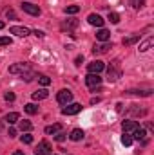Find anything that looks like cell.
Instances as JSON below:
<instances>
[{
    "instance_id": "cell-1",
    "label": "cell",
    "mask_w": 154,
    "mask_h": 155,
    "mask_svg": "<svg viewBox=\"0 0 154 155\" xmlns=\"http://www.w3.org/2000/svg\"><path fill=\"white\" fill-rule=\"evenodd\" d=\"M56 101H58L60 105H67V103H71V101H73V92H71L69 88H62V90L56 94Z\"/></svg>"
},
{
    "instance_id": "cell-2",
    "label": "cell",
    "mask_w": 154,
    "mask_h": 155,
    "mask_svg": "<svg viewBox=\"0 0 154 155\" xmlns=\"http://www.w3.org/2000/svg\"><path fill=\"white\" fill-rule=\"evenodd\" d=\"M29 71H31V65L29 63H15V65L9 67V72L11 74H26Z\"/></svg>"
},
{
    "instance_id": "cell-3",
    "label": "cell",
    "mask_w": 154,
    "mask_h": 155,
    "mask_svg": "<svg viewBox=\"0 0 154 155\" xmlns=\"http://www.w3.org/2000/svg\"><path fill=\"white\" fill-rule=\"evenodd\" d=\"M103 69H105V65H103V61H100V60H94V61H91V63L87 65L89 74H100Z\"/></svg>"
},
{
    "instance_id": "cell-4",
    "label": "cell",
    "mask_w": 154,
    "mask_h": 155,
    "mask_svg": "<svg viewBox=\"0 0 154 155\" xmlns=\"http://www.w3.org/2000/svg\"><path fill=\"white\" fill-rule=\"evenodd\" d=\"M9 33H11V35H16V36H20V38H26V36L31 35V31H29L27 27H22V25H13V27H9Z\"/></svg>"
},
{
    "instance_id": "cell-5",
    "label": "cell",
    "mask_w": 154,
    "mask_h": 155,
    "mask_svg": "<svg viewBox=\"0 0 154 155\" xmlns=\"http://www.w3.org/2000/svg\"><path fill=\"white\" fill-rule=\"evenodd\" d=\"M78 112H82V105L80 103H71V105H67V107L62 108V114L64 116H75Z\"/></svg>"
},
{
    "instance_id": "cell-6",
    "label": "cell",
    "mask_w": 154,
    "mask_h": 155,
    "mask_svg": "<svg viewBox=\"0 0 154 155\" xmlns=\"http://www.w3.org/2000/svg\"><path fill=\"white\" fill-rule=\"evenodd\" d=\"M100 83H102V78L98 76V74H87V78H85V85L91 90L96 88V87H100Z\"/></svg>"
},
{
    "instance_id": "cell-7",
    "label": "cell",
    "mask_w": 154,
    "mask_h": 155,
    "mask_svg": "<svg viewBox=\"0 0 154 155\" xmlns=\"http://www.w3.org/2000/svg\"><path fill=\"white\" fill-rule=\"evenodd\" d=\"M22 9L27 15H31V16H38L40 15V7L35 5V4H31V2H22Z\"/></svg>"
},
{
    "instance_id": "cell-8",
    "label": "cell",
    "mask_w": 154,
    "mask_h": 155,
    "mask_svg": "<svg viewBox=\"0 0 154 155\" xmlns=\"http://www.w3.org/2000/svg\"><path fill=\"white\" fill-rule=\"evenodd\" d=\"M87 22L91 24V25H94V27H103V24H105V20L100 16V15H94V13H91L89 16H87Z\"/></svg>"
},
{
    "instance_id": "cell-9",
    "label": "cell",
    "mask_w": 154,
    "mask_h": 155,
    "mask_svg": "<svg viewBox=\"0 0 154 155\" xmlns=\"http://www.w3.org/2000/svg\"><path fill=\"white\" fill-rule=\"evenodd\" d=\"M138 126H140V124H138L136 121H123V123H121V128H123L125 134H132Z\"/></svg>"
},
{
    "instance_id": "cell-10",
    "label": "cell",
    "mask_w": 154,
    "mask_h": 155,
    "mask_svg": "<svg viewBox=\"0 0 154 155\" xmlns=\"http://www.w3.org/2000/svg\"><path fill=\"white\" fill-rule=\"evenodd\" d=\"M109 49H111V43L103 41V43H100V45H94V47H93V52H94V54H105Z\"/></svg>"
},
{
    "instance_id": "cell-11",
    "label": "cell",
    "mask_w": 154,
    "mask_h": 155,
    "mask_svg": "<svg viewBox=\"0 0 154 155\" xmlns=\"http://www.w3.org/2000/svg\"><path fill=\"white\" fill-rule=\"evenodd\" d=\"M83 135H85V134H83V130H82V128H75V130L71 132L69 139H71V141H75V143H78V141H82V139H83Z\"/></svg>"
},
{
    "instance_id": "cell-12",
    "label": "cell",
    "mask_w": 154,
    "mask_h": 155,
    "mask_svg": "<svg viewBox=\"0 0 154 155\" xmlns=\"http://www.w3.org/2000/svg\"><path fill=\"white\" fill-rule=\"evenodd\" d=\"M51 144H49V141H40V144H38V148H37V152H40V153H51Z\"/></svg>"
},
{
    "instance_id": "cell-13",
    "label": "cell",
    "mask_w": 154,
    "mask_h": 155,
    "mask_svg": "<svg viewBox=\"0 0 154 155\" xmlns=\"http://www.w3.org/2000/svg\"><path fill=\"white\" fill-rule=\"evenodd\" d=\"M96 40H100V41H109V40H111V33L102 27V29L96 33Z\"/></svg>"
},
{
    "instance_id": "cell-14",
    "label": "cell",
    "mask_w": 154,
    "mask_h": 155,
    "mask_svg": "<svg viewBox=\"0 0 154 155\" xmlns=\"http://www.w3.org/2000/svg\"><path fill=\"white\" fill-rule=\"evenodd\" d=\"M131 135H132V139H136V141H140V139H143V137L147 135V132H145V128H142V126H138V128H136V130H134V132H132Z\"/></svg>"
},
{
    "instance_id": "cell-15",
    "label": "cell",
    "mask_w": 154,
    "mask_h": 155,
    "mask_svg": "<svg viewBox=\"0 0 154 155\" xmlns=\"http://www.w3.org/2000/svg\"><path fill=\"white\" fill-rule=\"evenodd\" d=\"M120 76H121V72L116 69L114 65H111L109 67V81H116V79H120Z\"/></svg>"
},
{
    "instance_id": "cell-16",
    "label": "cell",
    "mask_w": 154,
    "mask_h": 155,
    "mask_svg": "<svg viewBox=\"0 0 154 155\" xmlns=\"http://www.w3.org/2000/svg\"><path fill=\"white\" fill-rule=\"evenodd\" d=\"M60 130H62V124H58V123H56V124H51V126H45V134H47V135H54V134H58Z\"/></svg>"
},
{
    "instance_id": "cell-17",
    "label": "cell",
    "mask_w": 154,
    "mask_h": 155,
    "mask_svg": "<svg viewBox=\"0 0 154 155\" xmlns=\"http://www.w3.org/2000/svg\"><path fill=\"white\" fill-rule=\"evenodd\" d=\"M45 97H49V92H47L45 88H42V90H37V92H33V99H35V101L45 99Z\"/></svg>"
},
{
    "instance_id": "cell-18",
    "label": "cell",
    "mask_w": 154,
    "mask_h": 155,
    "mask_svg": "<svg viewBox=\"0 0 154 155\" xmlns=\"http://www.w3.org/2000/svg\"><path fill=\"white\" fill-rule=\"evenodd\" d=\"M152 43H154V38H152V36H149L145 41H142V43H140V52H145V51H149Z\"/></svg>"
},
{
    "instance_id": "cell-19",
    "label": "cell",
    "mask_w": 154,
    "mask_h": 155,
    "mask_svg": "<svg viewBox=\"0 0 154 155\" xmlns=\"http://www.w3.org/2000/svg\"><path fill=\"white\" fill-rule=\"evenodd\" d=\"M4 121H5V123H9V124H15L16 121H20V116H18L16 112H11V114H7V116L4 117Z\"/></svg>"
},
{
    "instance_id": "cell-20",
    "label": "cell",
    "mask_w": 154,
    "mask_h": 155,
    "mask_svg": "<svg viewBox=\"0 0 154 155\" xmlns=\"http://www.w3.org/2000/svg\"><path fill=\"white\" fill-rule=\"evenodd\" d=\"M24 110H26L29 116H35V114H38V107H37L35 103H27V105L24 107Z\"/></svg>"
},
{
    "instance_id": "cell-21",
    "label": "cell",
    "mask_w": 154,
    "mask_h": 155,
    "mask_svg": "<svg viewBox=\"0 0 154 155\" xmlns=\"http://www.w3.org/2000/svg\"><path fill=\"white\" fill-rule=\"evenodd\" d=\"M76 25H78V20H76V18H69V20L62 25V29H75Z\"/></svg>"
},
{
    "instance_id": "cell-22",
    "label": "cell",
    "mask_w": 154,
    "mask_h": 155,
    "mask_svg": "<svg viewBox=\"0 0 154 155\" xmlns=\"http://www.w3.org/2000/svg\"><path fill=\"white\" fill-rule=\"evenodd\" d=\"M138 40H140V35H132V36H129V38H123V45H125V47H129V45L136 43Z\"/></svg>"
},
{
    "instance_id": "cell-23",
    "label": "cell",
    "mask_w": 154,
    "mask_h": 155,
    "mask_svg": "<svg viewBox=\"0 0 154 155\" xmlns=\"http://www.w3.org/2000/svg\"><path fill=\"white\" fill-rule=\"evenodd\" d=\"M132 141H134V139L131 137V134H125V132H123V135H121V144L131 146V144H132Z\"/></svg>"
},
{
    "instance_id": "cell-24",
    "label": "cell",
    "mask_w": 154,
    "mask_h": 155,
    "mask_svg": "<svg viewBox=\"0 0 154 155\" xmlns=\"http://www.w3.org/2000/svg\"><path fill=\"white\" fill-rule=\"evenodd\" d=\"M127 94H132V96H151L152 90H129Z\"/></svg>"
},
{
    "instance_id": "cell-25",
    "label": "cell",
    "mask_w": 154,
    "mask_h": 155,
    "mask_svg": "<svg viewBox=\"0 0 154 155\" xmlns=\"http://www.w3.org/2000/svg\"><path fill=\"white\" fill-rule=\"evenodd\" d=\"M18 126H20V130H22V132H29V130L33 128L31 121H20V124H18Z\"/></svg>"
},
{
    "instance_id": "cell-26",
    "label": "cell",
    "mask_w": 154,
    "mask_h": 155,
    "mask_svg": "<svg viewBox=\"0 0 154 155\" xmlns=\"http://www.w3.org/2000/svg\"><path fill=\"white\" fill-rule=\"evenodd\" d=\"M78 11H80V5H67L65 7V13L67 15H76Z\"/></svg>"
},
{
    "instance_id": "cell-27",
    "label": "cell",
    "mask_w": 154,
    "mask_h": 155,
    "mask_svg": "<svg viewBox=\"0 0 154 155\" xmlns=\"http://www.w3.org/2000/svg\"><path fill=\"white\" fill-rule=\"evenodd\" d=\"M20 141H22L24 144H31V143H33V135H31V134H24V135L20 137Z\"/></svg>"
},
{
    "instance_id": "cell-28",
    "label": "cell",
    "mask_w": 154,
    "mask_h": 155,
    "mask_svg": "<svg viewBox=\"0 0 154 155\" xmlns=\"http://www.w3.org/2000/svg\"><path fill=\"white\" fill-rule=\"evenodd\" d=\"M131 4H132L134 9H142L145 5V0H131Z\"/></svg>"
},
{
    "instance_id": "cell-29",
    "label": "cell",
    "mask_w": 154,
    "mask_h": 155,
    "mask_svg": "<svg viewBox=\"0 0 154 155\" xmlns=\"http://www.w3.org/2000/svg\"><path fill=\"white\" fill-rule=\"evenodd\" d=\"M38 83H40V85H44V87H47V85H51V79L42 74V76H38Z\"/></svg>"
},
{
    "instance_id": "cell-30",
    "label": "cell",
    "mask_w": 154,
    "mask_h": 155,
    "mask_svg": "<svg viewBox=\"0 0 154 155\" xmlns=\"http://www.w3.org/2000/svg\"><path fill=\"white\" fill-rule=\"evenodd\" d=\"M109 22L111 24H118L120 22V15L118 13H109Z\"/></svg>"
},
{
    "instance_id": "cell-31",
    "label": "cell",
    "mask_w": 154,
    "mask_h": 155,
    "mask_svg": "<svg viewBox=\"0 0 154 155\" xmlns=\"http://www.w3.org/2000/svg\"><path fill=\"white\" fill-rule=\"evenodd\" d=\"M64 139H65V134H64V132H62V130H60V132H58V134H54V141H58V143H62V141H64Z\"/></svg>"
},
{
    "instance_id": "cell-32",
    "label": "cell",
    "mask_w": 154,
    "mask_h": 155,
    "mask_svg": "<svg viewBox=\"0 0 154 155\" xmlns=\"http://www.w3.org/2000/svg\"><path fill=\"white\" fill-rule=\"evenodd\" d=\"M4 45H11V38L9 36H2L0 38V47H4Z\"/></svg>"
},
{
    "instance_id": "cell-33",
    "label": "cell",
    "mask_w": 154,
    "mask_h": 155,
    "mask_svg": "<svg viewBox=\"0 0 154 155\" xmlns=\"http://www.w3.org/2000/svg\"><path fill=\"white\" fill-rule=\"evenodd\" d=\"M33 78H35V74H33L31 71H29V72H26V74H22V79H26V81H31Z\"/></svg>"
},
{
    "instance_id": "cell-34",
    "label": "cell",
    "mask_w": 154,
    "mask_h": 155,
    "mask_svg": "<svg viewBox=\"0 0 154 155\" xmlns=\"http://www.w3.org/2000/svg\"><path fill=\"white\" fill-rule=\"evenodd\" d=\"M5 16H7V18H16V15H15L13 9H7V11H5Z\"/></svg>"
},
{
    "instance_id": "cell-35",
    "label": "cell",
    "mask_w": 154,
    "mask_h": 155,
    "mask_svg": "<svg viewBox=\"0 0 154 155\" xmlns=\"http://www.w3.org/2000/svg\"><path fill=\"white\" fill-rule=\"evenodd\" d=\"M4 97H5V101H15V94H13V92H7Z\"/></svg>"
},
{
    "instance_id": "cell-36",
    "label": "cell",
    "mask_w": 154,
    "mask_h": 155,
    "mask_svg": "<svg viewBox=\"0 0 154 155\" xmlns=\"http://www.w3.org/2000/svg\"><path fill=\"white\" fill-rule=\"evenodd\" d=\"M33 35H35V36H38V38L45 36V33H44V31H38V29H35V31H33Z\"/></svg>"
},
{
    "instance_id": "cell-37",
    "label": "cell",
    "mask_w": 154,
    "mask_h": 155,
    "mask_svg": "<svg viewBox=\"0 0 154 155\" xmlns=\"http://www.w3.org/2000/svg\"><path fill=\"white\" fill-rule=\"evenodd\" d=\"M7 135H9V137H16V130H15V128H9Z\"/></svg>"
},
{
    "instance_id": "cell-38",
    "label": "cell",
    "mask_w": 154,
    "mask_h": 155,
    "mask_svg": "<svg viewBox=\"0 0 154 155\" xmlns=\"http://www.w3.org/2000/svg\"><path fill=\"white\" fill-rule=\"evenodd\" d=\"M75 61H76V65H82V63H83V56H78Z\"/></svg>"
},
{
    "instance_id": "cell-39",
    "label": "cell",
    "mask_w": 154,
    "mask_h": 155,
    "mask_svg": "<svg viewBox=\"0 0 154 155\" xmlns=\"http://www.w3.org/2000/svg\"><path fill=\"white\" fill-rule=\"evenodd\" d=\"M98 101H100V97H93V99H91V103H93V105H96Z\"/></svg>"
},
{
    "instance_id": "cell-40",
    "label": "cell",
    "mask_w": 154,
    "mask_h": 155,
    "mask_svg": "<svg viewBox=\"0 0 154 155\" xmlns=\"http://www.w3.org/2000/svg\"><path fill=\"white\" fill-rule=\"evenodd\" d=\"M13 155H26V153H24V152H15Z\"/></svg>"
},
{
    "instance_id": "cell-41",
    "label": "cell",
    "mask_w": 154,
    "mask_h": 155,
    "mask_svg": "<svg viewBox=\"0 0 154 155\" xmlns=\"http://www.w3.org/2000/svg\"><path fill=\"white\" fill-rule=\"evenodd\" d=\"M0 29H4V22H0Z\"/></svg>"
},
{
    "instance_id": "cell-42",
    "label": "cell",
    "mask_w": 154,
    "mask_h": 155,
    "mask_svg": "<svg viewBox=\"0 0 154 155\" xmlns=\"http://www.w3.org/2000/svg\"><path fill=\"white\" fill-rule=\"evenodd\" d=\"M35 155H47V153H40V152H37V153H35Z\"/></svg>"
},
{
    "instance_id": "cell-43",
    "label": "cell",
    "mask_w": 154,
    "mask_h": 155,
    "mask_svg": "<svg viewBox=\"0 0 154 155\" xmlns=\"http://www.w3.org/2000/svg\"><path fill=\"white\" fill-rule=\"evenodd\" d=\"M49 155H54V153H49Z\"/></svg>"
}]
</instances>
